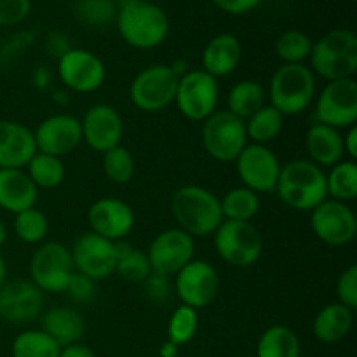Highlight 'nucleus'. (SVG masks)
<instances>
[{"label":"nucleus","mask_w":357,"mask_h":357,"mask_svg":"<svg viewBox=\"0 0 357 357\" xmlns=\"http://www.w3.org/2000/svg\"><path fill=\"white\" fill-rule=\"evenodd\" d=\"M275 194L288 208L310 213L328 199L326 173L310 160H289L281 166Z\"/></svg>","instance_id":"obj_1"},{"label":"nucleus","mask_w":357,"mask_h":357,"mask_svg":"<svg viewBox=\"0 0 357 357\" xmlns=\"http://www.w3.org/2000/svg\"><path fill=\"white\" fill-rule=\"evenodd\" d=\"M171 213L178 222V229L192 237L213 236L223 222L220 199L199 185L178 188L171 197Z\"/></svg>","instance_id":"obj_2"},{"label":"nucleus","mask_w":357,"mask_h":357,"mask_svg":"<svg viewBox=\"0 0 357 357\" xmlns=\"http://www.w3.org/2000/svg\"><path fill=\"white\" fill-rule=\"evenodd\" d=\"M314 75L333 82L354 79L357 72V37L352 30L337 28L314 42L309 56Z\"/></svg>","instance_id":"obj_3"},{"label":"nucleus","mask_w":357,"mask_h":357,"mask_svg":"<svg viewBox=\"0 0 357 357\" xmlns=\"http://www.w3.org/2000/svg\"><path fill=\"white\" fill-rule=\"evenodd\" d=\"M115 21L121 37L136 49L157 47L169 33L166 13L153 2L129 0L119 7Z\"/></svg>","instance_id":"obj_4"},{"label":"nucleus","mask_w":357,"mask_h":357,"mask_svg":"<svg viewBox=\"0 0 357 357\" xmlns=\"http://www.w3.org/2000/svg\"><path fill=\"white\" fill-rule=\"evenodd\" d=\"M316 94V75L307 65H281L272 75L267 91L271 107L284 117L303 114L314 103Z\"/></svg>","instance_id":"obj_5"},{"label":"nucleus","mask_w":357,"mask_h":357,"mask_svg":"<svg viewBox=\"0 0 357 357\" xmlns=\"http://www.w3.org/2000/svg\"><path fill=\"white\" fill-rule=\"evenodd\" d=\"M218 257L225 264L237 268H246L257 264L264 251V239L251 222L223 220L213 234Z\"/></svg>","instance_id":"obj_6"},{"label":"nucleus","mask_w":357,"mask_h":357,"mask_svg":"<svg viewBox=\"0 0 357 357\" xmlns=\"http://www.w3.org/2000/svg\"><path fill=\"white\" fill-rule=\"evenodd\" d=\"M178 82L180 79L169 65H150L132 79L129 98L138 110L157 114L174 103Z\"/></svg>","instance_id":"obj_7"},{"label":"nucleus","mask_w":357,"mask_h":357,"mask_svg":"<svg viewBox=\"0 0 357 357\" xmlns=\"http://www.w3.org/2000/svg\"><path fill=\"white\" fill-rule=\"evenodd\" d=\"M202 145L218 162H234L248 145L244 121L229 110H216L202 122Z\"/></svg>","instance_id":"obj_8"},{"label":"nucleus","mask_w":357,"mask_h":357,"mask_svg":"<svg viewBox=\"0 0 357 357\" xmlns=\"http://www.w3.org/2000/svg\"><path fill=\"white\" fill-rule=\"evenodd\" d=\"M75 274L72 253L61 243H44L33 251L30 260V281L40 291L65 293L70 279Z\"/></svg>","instance_id":"obj_9"},{"label":"nucleus","mask_w":357,"mask_h":357,"mask_svg":"<svg viewBox=\"0 0 357 357\" xmlns=\"http://www.w3.org/2000/svg\"><path fill=\"white\" fill-rule=\"evenodd\" d=\"M220 87L215 77L204 70H188L180 77L176 91L178 110L183 117L194 122H204L209 115L218 110Z\"/></svg>","instance_id":"obj_10"},{"label":"nucleus","mask_w":357,"mask_h":357,"mask_svg":"<svg viewBox=\"0 0 357 357\" xmlns=\"http://www.w3.org/2000/svg\"><path fill=\"white\" fill-rule=\"evenodd\" d=\"M314 119L316 122L335 129H347L357 121V82L356 79H342L328 82L316 94Z\"/></svg>","instance_id":"obj_11"},{"label":"nucleus","mask_w":357,"mask_h":357,"mask_svg":"<svg viewBox=\"0 0 357 357\" xmlns=\"http://www.w3.org/2000/svg\"><path fill=\"white\" fill-rule=\"evenodd\" d=\"M234 162H236L237 176L243 181V187L257 194L275 192L282 164L267 145L248 143Z\"/></svg>","instance_id":"obj_12"},{"label":"nucleus","mask_w":357,"mask_h":357,"mask_svg":"<svg viewBox=\"0 0 357 357\" xmlns=\"http://www.w3.org/2000/svg\"><path fill=\"white\" fill-rule=\"evenodd\" d=\"M70 253L75 272L87 275L94 282L115 274L117 243H112L91 230L77 237Z\"/></svg>","instance_id":"obj_13"},{"label":"nucleus","mask_w":357,"mask_h":357,"mask_svg":"<svg viewBox=\"0 0 357 357\" xmlns=\"http://www.w3.org/2000/svg\"><path fill=\"white\" fill-rule=\"evenodd\" d=\"M146 257L152 272L171 278L194 260L195 241L181 229L162 230L150 243Z\"/></svg>","instance_id":"obj_14"},{"label":"nucleus","mask_w":357,"mask_h":357,"mask_svg":"<svg viewBox=\"0 0 357 357\" xmlns=\"http://www.w3.org/2000/svg\"><path fill=\"white\" fill-rule=\"evenodd\" d=\"M174 289L181 305L195 310L206 309L218 298L220 275L209 261L194 258L176 274Z\"/></svg>","instance_id":"obj_15"},{"label":"nucleus","mask_w":357,"mask_h":357,"mask_svg":"<svg viewBox=\"0 0 357 357\" xmlns=\"http://www.w3.org/2000/svg\"><path fill=\"white\" fill-rule=\"evenodd\" d=\"M58 77L73 93L87 94L100 89L107 79L101 58L87 49H68L58 59Z\"/></svg>","instance_id":"obj_16"},{"label":"nucleus","mask_w":357,"mask_h":357,"mask_svg":"<svg viewBox=\"0 0 357 357\" xmlns=\"http://www.w3.org/2000/svg\"><path fill=\"white\" fill-rule=\"evenodd\" d=\"M310 227L319 241L333 248L347 246L357 234L354 211L345 202L326 199L310 211Z\"/></svg>","instance_id":"obj_17"},{"label":"nucleus","mask_w":357,"mask_h":357,"mask_svg":"<svg viewBox=\"0 0 357 357\" xmlns=\"http://www.w3.org/2000/svg\"><path fill=\"white\" fill-rule=\"evenodd\" d=\"M45 307V293L30 279L6 281L0 288V319L9 324H28L42 316Z\"/></svg>","instance_id":"obj_18"},{"label":"nucleus","mask_w":357,"mask_h":357,"mask_svg":"<svg viewBox=\"0 0 357 357\" xmlns=\"http://www.w3.org/2000/svg\"><path fill=\"white\" fill-rule=\"evenodd\" d=\"M37 152L52 157H65L82 143L80 121L70 114H56L44 119L33 131Z\"/></svg>","instance_id":"obj_19"},{"label":"nucleus","mask_w":357,"mask_h":357,"mask_svg":"<svg viewBox=\"0 0 357 357\" xmlns=\"http://www.w3.org/2000/svg\"><path fill=\"white\" fill-rule=\"evenodd\" d=\"M82 142L94 152L105 153L121 145L124 136V122L112 105L98 103L87 108L80 121Z\"/></svg>","instance_id":"obj_20"},{"label":"nucleus","mask_w":357,"mask_h":357,"mask_svg":"<svg viewBox=\"0 0 357 357\" xmlns=\"http://www.w3.org/2000/svg\"><path fill=\"white\" fill-rule=\"evenodd\" d=\"M87 223L91 232L112 243H121L135 229L136 216L128 202L115 197H103L91 204L87 211Z\"/></svg>","instance_id":"obj_21"},{"label":"nucleus","mask_w":357,"mask_h":357,"mask_svg":"<svg viewBox=\"0 0 357 357\" xmlns=\"http://www.w3.org/2000/svg\"><path fill=\"white\" fill-rule=\"evenodd\" d=\"M35 153L33 131L21 122L0 119V169H24Z\"/></svg>","instance_id":"obj_22"},{"label":"nucleus","mask_w":357,"mask_h":357,"mask_svg":"<svg viewBox=\"0 0 357 357\" xmlns=\"http://www.w3.org/2000/svg\"><path fill=\"white\" fill-rule=\"evenodd\" d=\"M38 188L24 169H0V208L7 213H23L35 208Z\"/></svg>","instance_id":"obj_23"},{"label":"nucleus","mask_w":357,"mask_h":357,"mask_svg":"<svg viewBox=\"0 0 357 357\" xmlns=\"http://www.w3.org/2000/svg\"><path fill=\"white\" fill-rule=\"evenodd\" d=\"M243 45L232 33H220L202 51V70L215 79L227 77L239 66Z\"/></svg>","instance_id":"obj_24"},{"label":"nucleus","mask_w":357,"mask_h":357,"mask_svg":"<svg viewBox=\"0 0 357 357\" xmlns=\"http://www.w3.org/2000/svg\"><path fill=\"white\" fill-rule=\"evenodd\" d=\"M42 331H45L59 347H66L80 342L86 333V321L73 307H51L42 312Z\"/></svg>","instance_id":"obj_25"},{"label":"nucleus","mask_w":357,"mask_h":357,"mask_svg":"<svg viewBox=\"0 0 357 357\" xmlns=\"http://www.w3.org/2000/svg\"><path fill=\"white\" fill-rule=\"evenodd\" d=\"M305 146L310 162L319 167H331L344 160V138L340 131L314 122L305 135Z\"/></svg>","instance_id":"obj_26"},{"label":"nucleus","mask_w":357,"mask_h":357,"mask_svg":"<svg viewBox=\"0 0 357 357\" xmlns=\"http://www.w3.org/2000/svg\"><path fill=\"white\" fill-rule=\"evenodd\" d=\"M354 323V310L335 302L324 305L314 317V337L323 344H338L351 333Z\"/></svg>","instance_id":"obj_27"},{"label":"nucleus","mask_w":357,"mask_h":357,"mask_svg":"<svg viewBox=\"0 0 357 357\" xmlns=\"http://www.w3.org/2000/svg\"><path fill=\"white\" fill-rule=\"evenodd\" d=\"M257 357H302L298 335L284 324L267 328L258 340Z\"/></svg>","instance_id":"obj_28"},{"label":"nucleus","mask_w":357,"mask_h":357,"mask_svg":"<svg viewBox=\"0 0 357 357\" xmlns=\"http://www.w3.org/2000/svg\"><path fill=\"white\" fill-rule=\"evenodd\" d=\"M265 101H267V91L264 89L260 82L241 80L229 91V96H227V107L229 108L227 110L236 117L246 121L251 115L257 114L261 107H265Z\"/></svg>","instance_id":"obj_29"},{"label":"nucleus","mask_w":357,"mask_h":357,"mask_svg":"<svg viewBox=\"0 0 357 357\" xmlns=\"http://www.w3.org/2000/svg\"><path fill=\"white\" fill-rule=\"evenodd\" d=\"M115 274L128 282L142 284L152 274V267H150L146 251L139 250V248L132 246V244L126 243V241L117 243Z\"/></svg>","instance_id":"obj_30"},{"label":"nucleus","mask_w":357,"mask_h":357,"mask_svg":"<svg viewBox=\"0 0 357 357\" xmlns=\"http://www.w3.org/2000/svg\"><path fill=\"white\" fill-rule=\"evenodd\" d=\"M244 126H246L248 139H251L255 145H267L281 135L282 126H284V115L271 105H265L257 114L246 119Z\"/></svg>","instance_id":"obj_31"},{"label":"nucleus","mask_w":357,"mask_h":357,"mask_svg":"<svg viewBox=\"0 0 357 357\" xmlns=\"http://www.w3.org/2000/svg\"><path fill=\"white\" fill-rule=\"evenodd\" d=\"M223 220L232 222H251L260 211V197L257 192L246 187H237L227 192L220 199Z\"/></svg>","instance_id":"obj_32"},{"label":"nucleus","mask_w":357,"mask_h":357,"mask_svg":"<svg viewBox=\"0 0 357 357\" xmlns=\"http://www.w3.org/2000/svg\"><path fill=\"white\" fill-rule=\"evenodd\" d=\"M328 197L333 201L351 202L357 197V164L356 160H340L331 166L326 174Z\"/></svg>","instance_id":"obj_33"},{"label":"nucleus","mask_w":357,"mask_h":357,"mask_svg":"<svg viewBox=\"0 0 357 357\" xmlns=\"http://www.w3.org/2000/svg\"><path fill=\"white\" fill-rule=\"evenodd\" d=\"M26 174L30 176V180L33 181L35 187L40 190H51V188L59 187V185L65 181L66 169L65 164L59 157L47 155V153L37 152L26 166Z\"/></svg>","instance_id":"obj_34"},{"label":"nucleus","mask_w":357,"mask_h":357,"mask_svg":"<svg viewBox=\"0 0 357 357\" xmlns=\"http://www.w3.org/2000/svg\"><path fill=\"white\" fill-rule=\"evenodd\" d=\"M59 351L61 347L42 330L23 331L10 345L13 357H59Z\"/></svg>","instance_id":"obj_35"},{"label":"nucleus","mask_w":357,"mask_h":357,"mask_svg":"<svg viewBox=\"0 0 357 357\" xmlns=\"http://www.w3.org/2000/svg\"><path fill=\"white\" fill-rule=\"evenodd\" d=\"M312 38L300 30H288L275 40V54L282 65H303L312 52Z\"/></svg>","instance_id":"obj_36"},{"label":"nucleus","mask_w":357,"mask_h":357,"mask_svg":"<svg viewBox=\"0 0 357 357\" xmlns=\"http://www.w3.org/2000/svg\"><path fill=\"white\" fill-rule=\"evenodd\" d=\"M119 7L115 0H75L73 16L87 26H105L117 20Z\"/></svg>","instance_id":"obj_37"},{"label":"nucleus","mask_w":357,"mask_h":357,"mask_svg":"<svg viewBox=\"0 0 357 357\" xmlns=\"http://www.w3.org/2000/svg\"><path fill=\"white\" fill-rule=\"evenodd\" d=\"M49 220L40 209L30 208L14 215V234L24 244H40L47 237Z\"/></svg>","instance_id":"obj_38"},{"label":"nucleus","mask_w":357,"mask_h":357,"mask_svg":"<svg viewBox=\"0 0 357 357\" xmlns=\"http://www.w3.org/2000/svg\"><path fill=\"white\" fill-rule=\"evenodd\" d=\"M105 176L115 185H126L136 173V162L132 153L126 146L119 145L103 153Z\"/></svg>","instance_id":"obj_39"},{"label":"nucleus","mask_w":357,"mask_h":357,"mask_svg":"<svg viewBox=\"0 0 357 357\" xmlns=\"http://www.w3.org/2000/svg\"><path fill=\"white\" fill-rule=\"evenodd\" d=\"M199 328V314L197 310L188 305H180L173 310L167 323V340L174 345L188 344L195 337Z\"/></svg>","instance_id":"obj_40"},{"label":"nucleus","mask_w":357,"mask_h":357,"mask_svg":"<svg viewBox=\"0 0 357 357\" xmlns=\"http://www.w3.org/2000/svg\"><path fill=\"white\" fill-rule=\"evenodd\" d=\"M338 303L347 309H357V265H351L340 274L337 281Z\"/></svg>","instance_id":"obj_41"},{"label":"nucleus","mask_w":357,"mask_h":357,"mask_svg":"<svg viewBox=\"0 0 357 357\" xmlns=\"http://www.w3.org/2000/svg\"><path fill=\"white\" fill-rule=\"evenodd\" d=\"M143 284V291H145V296L152 303H166L167 300L173 295V284H171V278H166V275H160L152 272Z\"/></svg>","instance_id":"obj_42"},{"label":"nucleus","mask_w":357,"mask_h":357,"mask_svg":"<svg viewBox=\"0 0 357 357\" xmlns=\"http://www.w3.org/2000/svg\"><path fill=\"white\" fill-rule=\"evenodd\" d=\"M30 0H0V26H13L26 20L30 14Z\"/></svg>","instance_id":"obj_43"},{"label":"nucleus","mask_w":357,"mask_h":357,"mask_svg":"<svg viewBox=\"0 0 357 357\" xmlns=\"http://www.w3.org/2000/svg\"><path fill=\"white\" fill-rule=\"evenodd\" d=\"M65 293L75 303H89L96 295V282L87 278V275L75 272L70 279Z\"/></svg>","instance_id":"obj_44"},{"label":"nucleus","mask_w":357,"mask_h":357,"mask_svg":"<svg viewBox=\"0 0 357 357\" xmlns=\"http://www.w3.org/2000/svg\"><path fill=\"white\" fill-rule=\"evenodd\" d=\"M261 0H213L218 9H222L223 13L234 14V16H241V14H246L250 10L257 9L260 6Z\"/></svg>","instance_id":"obj_45"},{"label":"nucleus","mask_w":357,"mask_h":357,"mask_svg":"<svg viewBox=\"0 0 357 357\" xmlns=\"http://www.w3.org/2000/svg\"><path fill=\"white\" fill-rule=\"evenodd\" d=\"M344 138V153L351 157V160L357 159V128L356 126H351L347 128L345 135L342 136Z\"/></svg>","instance_id":"obj_46"},{"label":"nucleus","mask_w":357,"mask_h":357,"mask_svg":"<svg viewBox=\"0 0 357 357\" xmlns=\"http://www.w3.org/2000/svg\"><path fill=\"white\" fill-rule=\"evenodd\" d=\"M59 357H96V354H94L87 345L77 342V344L61 347V351H59Z\"/></svg>","instance_id":"obj_47"},{"label":"nucleus","mask_w":357,"mask_h":357,"mask_svg":"<svg viewBox=\"0 0 357 357\" xmlns=\"http://www.w3.org/2000/svg\"><path fill=\"white\" fill-rule=\"evenodd\" d=\"M178 351H180V347H178V345H174L173 342L167 340L166 344L160 345L159 356L160 357H176L178 356Z\"/></svg>","instance_id":"obj_48"},{"label":"nucleus","mask_w":357,"mask_h":357,"mask_svg":"<svg viewBox=\"0 0 357 357\" xmlns=\"http://www.w3.org/2000/svg\"><path fill=\"white\" fill-rule=\"evenodd\" d=\"M6 281H7V265H6V260H3V257L0 255V288H2Z\"/></svg>","instance_id":"obj_49"},{"label":"nucleus","mask_w":357,"mask_h":357,"mask_svg":"<svg viewBox=\"0 0 357 357\" xmlns=\"http://www.w3.org/2000/svg\"><path fill=\"white\" fill-rule=\"evenodd\" d=\"M6 239H7V227H6V223L0 220V246L6 243Z\"/></svg>","instance_id":"obj_50"},{"label":"nucleus","mask_w":357,"mask_h":357,"mask_svg":"<svg viewBox=\"0 0 357 357\" xmlns=\"http://www.w3.org/2000/svg\"><path fill=\"white\" fill-rule=\"evenodd\" d=\"M142 2H153V0H142Z\"/></svg>","instance_id":"obj_51"}]
</instances>
